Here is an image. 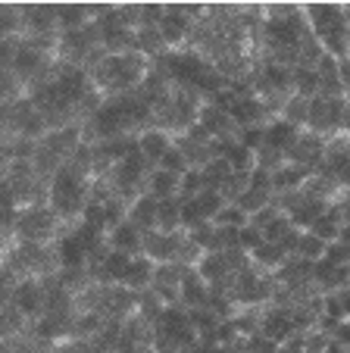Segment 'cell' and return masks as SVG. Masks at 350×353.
I'll return each instance as SVG.
<instances>
[{"instance_id":"6da1fadb","label":"cell","mask_w":350,"mask_h":353,"mask_svg":"<svg viewBox=\"0 0 350 353\" xmlns=\"http://www.w3.org/2000/svg\"><path fill=\"white\" fill-rule=\"evenodd\" d=\"M88 191H91V169L75 160H66L47 179L44 203L60 219L63 228H72L88 203Z\"/></svg>"},{"instance_id":"7a4b0ae2","label":"cell","mask_w":350,"mask_h":353,"mask_svg":"<svg viewBox=\"0 0 350 353\" xmlns=\"http://www.w3.org/2000/svg\"><path fill=\"white\" fill-rule=\"evenodd\" d=\"M147 69H150V60H144L135 50H126V54H100L94 63H88L85 72L100 97H119V94L138 91Z\"/></svg>"},{"instance_id":"3957f363","label":"cell","mask_w":350,"mask_h":353,"mask_svg":"<svg viewBox=\"0 0 350 353\" xmlns=\"http://www.w3.org/2000/svg\"><path fill=\"white\" fill-rule=\"evenodd\" d=\"M310 34L319 41L322 54L335 60H350V16L344 3H310L300 7Z\"/></svg>"},{"instance_id":"277c9868","label":"cell","mask_w":350,"mask_h":353,"mask_svg":"<svg viewBox=\"0 0 350 353\" xmlns=\"http://www.w3.org/2000/svg\"><path fill=\"white\" fill-rule=\"evenodd\" d=\"M60 232H63V225H60V219L50 213V207L38 203V207L16 210L10 238H13L16 244H53Z\"/></svg>"},{"instance_id":"5b68a950","label":"cell","mask_w":350,"mask_h":353,"mask_svg":"<svg viewBox=\"0 0 350 353\" xmlns=\"http://www.w3.org/2000/svg\"><path fill=\"white\" fill-rule=\"evenodd\" d=\"M304 132L329 141L338 134H347V97H313L307 110Z\"/></svg>"},{"instance_id":"8992f818","label":"cell","mask_w":350,"mask_h":353,"mask_svg":"<svg viewBox=\"0 0 350 353\" xmlns=\"http://www.w3.org/2000/svg\"><path fill=\"white\" fill-rule=\"evenodd\" d=\"M157 32L166 50H182V47H188V41L194 34V22L185 16L182 3H163V19H159Z\"/></svg>"},{"instance_id":"52a82bcc","label":"cell","mask_w":350,"mask_h":353,"mask_svg":"<svg viewBox=\"0 0 350 353\" xmlns=\"http://www.w3.org/2000/svg\"><path fill=\"white\" fill-rule=\"evenodd\" d=\"M282 160L313 175L319 166H322V160H325V141L316 138V134H310V132H300L298 141H294V144H291L288 150L282 154Z\"/></svg>"},{"instance_id":"ba28073f","label":"cell","mask_w":350,"mask_h":353,"mask_svg":"<svg viewBox=\"0 0 350 353\" xmlns=\"http://www.w3.org/2000/svg\"><path fill=\"white\" fill-rule=\"evenodd\" d=\"M182 244H185V232H147L141 234V256H147L153 266L157 263H179Z\"/></svg>"},{"instance_id":"9c48e42d","label":"cell","mask_w":350,"mask_h":353,"mask_svg":"<svg viewBox=\"0 0 350 353\" xmlns=\"http://www.w3.org/2000/svg\"><path fill=\"white\" fill-rule=\"evenodd\" d=\"M7 303L16 313L26 316L28 322H35L44 313V285H41V279H16Z\"/></svg>"},{"instance_id":"30bf717a","label":"cell","mask_w":350,"mask_h":353,"mask_svg":"<svg viewBox=\"0 0 350 353\" xmlns=\"http://www.w3.org/2000/svg\"><path fill=\"white\" fill-rule=\"evenodd\" d=\"M169 147H172V134L163 132V128H157V125H150V128L135 134V150H138L150 166H157V163L163 160V154Z\"/></svg>"},{"instance_id":"8fae6325","label":"cell","mask_w":350,"mask_h":353,"mask_svg":"<svg viewBox=\"0 0 350 353\" xmlns=\"http://www.w3.org/2000/svg\"><path fill=\"white\" fill-rule=\"evenodd\" d=\"M50 247H53L57 269H88L85 266V250H81V244L75 241V234L69 232V228H63Z\"/></svg>"},{"instance_id":"7c38bea8","label":"cell","mask_w":350,"mask_h":353,"mask_svg":"<svg viewBox=\"0 0 350 353\" xmlns=\"http://www.w3.org/2000/svg\"><path fill=\"white\" fill-rule=\"evenodd\" d=\"M126 222L132 228H138L141 234L153 232V225H157V200L150 194H138L126 207Z\"/></svg>"},{"instance_id":"4fadbf2b","label":"cell","mask_w":350,"mask_h":353,"mask_svg":"<svg viewBox=\"0 0 350 353\" xmlns=\"http://www.w3.org/2000/svg\"><path fill=\"white\" fill-rule=\"evenodd\" d=\"M206 300H210V288L197 279L191 266L182 272V281H179V307L185 310H197V307H206Z\"/></svg>"},{"instance_id":"5bb4252c","label":"cell","mask_w":350,"mask_h":353,"mask_svg":"<svg viewBox=\"0 0 350 353\" xmlns=\"http://www.w3.org/2000/svg\"><path fill=\"white\" fill-rule=\"evenodd\" d=\"M126 291H132V294H144V291H150V285H153V263L147 260V256H132L128 260V269H126V275H122V281H119Z\"/></svg>"},{"instance_id":"9a60e30c","label":"cell","mask_w":350,"mask_h":353,"mask_svg":"<svg viewBox=\"0 0 350 353\" xmlns=\"http://www.w3.org/2000/svg\"><path fill=\"white\" fill-rule=\"evenodd\" d=\"M298 134H300V128H294V125H288L284 119H269L263 125V144L266 147H272V150H278V154H284L294 141H298Z\"/></svg>"},{"instance_id":"2e32d148","label":"cell","mask_w":350,"mask_h":353,"mask_svg":"<svg viewBox=\"0 0 350 353\" xmlns=\"http://www.w3.org/2000/svg\"><path fill=\"white\" fill-rule=\"evenodd\" d=\"M91 22V3H57V32H79Z\"/></svg>"},{"instance_id":"e0dca14e","label":"cell","mask_w":350,"mask_h":353,"mask_svg":"<svg viewBox=\"0 0 350 353\" xmlns=\"http://www.w3.org/2000/svg\"><path fill=\"white\" fill-rule=\"evenodd\" d=\"M144 194H150L153 200H169V197H179V175L163 172V169H157V166H153L150 172H147Z\"/></svg>"},{"instance_id":"ac0fdd59","label":"cell","mask_w":350,"mask_h":353,"mask_svg":"<svg viewBox=\"0 0 350 353\" xmlns=\"http://www.w3.org/2000/svg\"><path fill=\"white\" fill-rule=\"evenodd\" d=\"M106 244H110V250H119V254L138 256L141 254V232H138V228H132L128 222H119L113 232H106Z\"/></svg>"},{"instance_id":"d6986e66","label":"cell","mask_w":350,"mask_h":353,"mask_svg":"<svg viewBox=\"0 0 350 353\" xmlns=\"http://www.w3.org/2000/svg\"><path fill=\"white\" fill-rule=\"evenodd\" d=\"M291 94H298L304 100L319 97V75L310 66H294L291 69Z\"/></svg>"},{"instance_id":"ffe728a7","label":"cell","mask_w":350,"mask_h":353,"mask_svg":"<svg viewBox=\"0 0 350 353\" xmlns=\"http://www.w3.org/2000/svg\"><path fill=\"white\" fill-rule=\"evenodd\" d=\"M28 332V319L22 313H16L10 303L0 307V341H19Z\"/></svg>"},{"instance_id":"44dd1931","label":"cell","mask_w":350,"mask_h":353,"mask_svg":"<svg viewBox=\"0 0 350 353\" xmlns=\"http://www.w3.org/2000/svg\"><path fill=\"white\" fill-rule=\"evenodd\" d=\"M247 260H251L253 269H260V272L272 275L284 260H288V256L282 254V247H278V244H260L253 254H247Z\"/></svg>"},{"instance_id":"7402d4cb","label":"cell","mask_w":350,"mask_h":353,"mask_svg":"<svg viewBox=\"0 0 350 353\" xmlns=\"http://www.w3.org/2000/svg\"><path fill=\"white\" fill-rule=\"evenodd\" d=\"M179 197H169V200H157V225L153 232H163V234H172V232H182L179 225Z\"/></svg>"},{"instance_id":"603a6c76","label":"cell","mask_w":350,"mask_h":353,"mask_svg":"<svg viewBox=\"0 0 350 353\" xmlns=\"http://www.w3.org/2000/svg\"><path fill=\"white\" fill-rule=\"evenodd\" d=\"M307 110H310V100L298 97V94H291V97L282 103V110H278V119H284L288 125H294V128H300V132H304Z\"/></svg>"},{"instance_id":"cb8c5ba5","label":"cell","mask_w":350,"mask_h":353,"mask_svg":"<svg viewBox=\"0 0 350 353\" xmlns=\"http://www.w3.org/2000/svg\"><path fill=\"white\" fill-rule=\"evenodd\" d=\"M191 203H194V210H197L200 222H213V216L222 210L225 200L219 197V191H200L197 197H191Z\"/></svg>"},{"instance_id":"d4e9b609","label":"cell","mask_w":350,"mask_h":353,"mask_svg":"<svg viewBox=\"0 0 350 353\" xmlns=\"http://www.w3.org/2000/svg\"><path fill=\"white\" fill-rule=\"evenodd\" d=\"M294 256H300V260H307V263H316V260H322L325 256V244L316 238V234L300 232L298 247H294Z\"/></svg>"},{"instance_id":"484cf974","label":"cell","mask_w":350,"mask_h":353,"mask_svg":"<svg viewBox=\"0 0 350 353\" xmlns=\"http://www.w3.org/2000/svg\"><path fill=\"white\" fill-rule=\"evenodd\" d=\"M213 225L216 228H244L247 213L241 207H235V203H222V210L213 216Z\"/></svg>"},{"instance_id":"4316f807","label":"cell","mask_w":350,"mask_h":353,"mask_svg":"<svg viewBox=\"0 0 350 353\" xmlns=\"http://www.w3.org/2000/svg\"><path fill=\"white\" fill-rule=\"evenodd\" d=\"M291 232V222H288V216L278 210L275 216H272L269 222H266L263 228H260V234H263V244H278V241L284 238V234Z\"/></svg>"},{"instance_id":"83f0119b","label":"cell","mask_w":350,"mask_h":353,"mask_svg":"<svg viewBox=\"0 0 350 353\" xmlns=\"http://www.w3.org/2000/svg\"><path fill=\"white\" fill-rule=\"evenodd\" d=\"M235 141H238L241 147H247L251 154H257L260 147H263V125H244L235 132Z\"/></svg>"},{"instance_id":"f1b7e54d","label":"cell","mask_w":350,"mask_h":353,"mask_svg":"<svg viewBox=\"0 0 350 353\" xmlns=\"http://www.w3.org/2000/svg\"><path fill=\"white\" fill-rule=\"evenodd\" d=\"M157 169H163V172H172V175H182V172H188V163H185V157L179 154V147L172 144L169 150L163 154V160L157 163Z\"/></svg>"},{"instance_id":"f546056e","label":"cell","mask_w":350,"mask_h":353,"mask_svg":"<svg viewBox=\"0 0 350 353\" xmlns=\"http://www.w3.org/2000/svg\"><path fill=\"white\" fill-rule=\"evenodd\" d=\"M331 266H350V241H331L325 244V256Z\"/></svg>"},{"instance_id":"4dcf8cb0","label":"cell","mask_w":350,"mask_h":353,"mask_svg":"<svg viewBox=\"0 0 350 353\" xmlns=\"http://www.w3.org/2000/svg\"><path fill=\"white\" fill-rule=\"evenodd\" d=\"M260 244H263V234H260V228H253V225L238 228V250H241V254H253Z\"/></svg>"},{"instance_id":"1f68e13d","label":"cell","mask_w":350,"mask_h":353,"mask_svg":"<svg viewBox=\"0 0 350 353\" xmlns=\"http://www.w3.org/2000/svg\"><path fill=\"white\" fill-rule=\"evenodd\" d=\"M322 353H350V344L347 341H338V338H329L322 347Z\"/></svg>"},{"instance_id":"d6a6232c","label":"cell","mask_w":350,"mask_h":353,"mask_svg":"<svg viewBox=\"0 0 350 353\" xmlns=\"http://www.w3.org/2000/svg\"><path fill=\"white\" fill-rule=\"evenodd\" d=\"M10 134V103H0V138Z\"/></svg>"},{"instance_id":"836d02e7","label":"cell","mask_w":350,"mask_h":353,"mask_svg":"<svg viewBox=\"0 0 350 353\" xmlns=\"http://www.w3.org/2000/svg\"><path fill=\"white\" fill-rule=\"evenodd\" d=\"M191 353H229V350H225V347H219V344H197Z\"/></svg>"},{"instance_id":"e575fe53","label":"cell","mask_w":350,"mask_h":353,"mask_svg":"<svg viewBox=\"0 0 350 353\" xmlns=\"http://www.w3.org/2000/svg\"><path fill=\"white\" fill-rule=\"evenodd\" d=\"M304 353H322V350H304Z\"/></svg>"},{"instance_id":"d590c367","label":"cell","mask_w":350,"mask_h":353,"mask_svg":"<svg viewBox=\"0 0 350 353\" xmlns=\"http://www.w3.org/2000/svg\"><path fill=\"white\" fill-rule=\"evenodd\" d=\"M182 353H191V350H182Z\"/></svg>"}]
</instances>
